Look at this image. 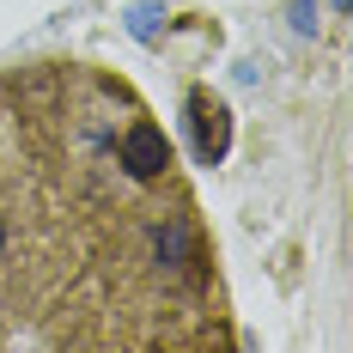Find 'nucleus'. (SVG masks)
I'll return each instance as SVG.
<instances>
[{"label": "nucleus", "instance_id": "1", "mask_svg": "<svg viewBox=\"0 0 353 353\" xmlns=\"http://www.w3.org/2000/svg\"><path fill=\"white\" fill-rule=\"evenodd\" d=\"M122 165H128V176H141V183L165 176V165H171V146H165V134H159L152 122L128 128V141H122Z\"/></svg>", "mask_w": 353, "mask_h": 353}, {"label": "nucleus", "instance_id": "2", "mask_svg": "<svg viewBox=\"0 0 353 353\" xmlns=\"http://www.w3.org/2000/svg\"><path fill=\"white\" fill-rule=\"evenodd\" d=\"M189 116H195V152H201L208 165H219V159H225V146H232V116H225V104L195 98Z\"/></svg>", "mask_w": 353, "mask_h": 353}, {"label": "nucleus", "instance_id": "3", "mask_svg": "<svg viewBox=\"0 0 353 353\" xmlns=\"http://www.w3.org/2000/svg\"><path fill=\"white\" fill-rule=\"evenodd\" d=\"M0 256H6V225H0Z\"/></svg>", "mask_w": 353, "mask_h": 353}]
</instances>
